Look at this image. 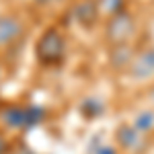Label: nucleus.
<instances>
[{"instance_id":"7","label":"nucleus","mask_w":154,"mask_h":154,"mask_svg":"<svg viewBox=\"0 0 154 154\" xmlns=\"http://www.w3.org/2000/svg\"><path fill=\"white\" fill-rule=\"evenodd\" d=\"M130 125L136 131H140L142 136L148 138V134H152V131H154V107L140 109V111L134 115V119H131Z\"/></svg>"},{"instance_id":"10","label":"nucleus","mask_w":154,"mask_h":154,"mask_svg":"<svg viewBox=\"0 0 154 154\" xmlns=\"http://www.w3.org/2000/svg\"><path fill=\"white\" fill-rule=\"evenodd\" d=\"M146 99H148V103L154 107V80H152V86L146 91Z\"/></svg>"},{"instance_id":"9","label":"nucleus","mask_w":154,"mask_h":154,"mask_svg":"<svg viewBox=\"0 0 154 154\" xmlns=\"http://www.w3.org/2000/svg\"><path fill=\"white\" fill-rule=\"evenodd\" d=\"M35 4L39 6H58V4H64V2H68V0H33Z\"/></svg>"},{"instance_id":"11","label":"nucleus","mask_w":154,"mask_h":154,"mask_svg":"<svg viewBox=\"0 0 154 154\" xmlns=\"http://www.w3.org/2000/svg\"><path fill=\"white\" fill-rule=\"evenodd\" d=\"M6 148H8V142H6V138L0 134V154H4L6 152Z\"/></svg>"},{"instance_id":"8","label":"nucleus","mask_w":154,"mask_h":154,"mask_svg":"<svg viewBox=\"0 0 154 154\" xmlns=\"http://www.w3.org/2000/svg\"><path fill=\"white\" fill-rule=\"evenodd\" d=\"M125 0H99L97 2V11L101 14H107V17H113L117 12L125 11Z\"/></svg>"},{"instance_id":"2","label":"nucleus","mask_w":154,"mask_h":154,"mask_svg":"<svg viewBox=\"0 0 154 154\" xmlns=\"http://www.w3.org/2000/svg\"><path fill=\"white\" fill-rule=\"evenodd\" d=\"M105 35L113 48L115 45H130V41L136 35V19L128 11H121L113 17H109Z\"/></svg>"},{"instance_id":"4","label":"nucleus","mask_w":154,"mask_h":154,"mask_svg":"<svg viewBox=\"0 0 154 154\" xmlns=\"http://www.w3.org/2000/svg\"><path fill=\"white\" fill-rule=\"evenodd\" d=\"M115 138H117V146L128 154H140L146 150V136L136 131L130 123L119 125L115 131Z\"/></svg>"},{"instance_id":"5","label":"nucleus","mask_w":154,"mask_h":154,"mask_svg":"<svg viewBox=\"0 0 154 154\" xmlns=\"http://www.w3.org/2000/svg\"><path fill=\"white\" fill-rule=\"evenodd\" d=\"M25 33V23L17 14H4L0 17V48L14 45L21 35Z\"/></svg>"},{"instance_id":"12","label":"nucleus","mask_w":154,"mask_h":154,"mask_svg":"<svg viewBox=\"0 0 154 154\" xmlns=\"http://www.w3.org/2000/svg\"><path fill=\"white\" fill-rule=\"evenodd\" d=\"M0 76H2V70H0Z\"/></svg>"},{"instance_id":"6","label":"nucleus","mask_w":154,"mask_h":154,"mask_svg":"<svg viewBox=\"0 0 154 154\" xmlns=\"http://www.w3.org/2000/svg\"><path fill=\"white\" fill-rule=\"evenodd\" d=\"M37 113L35 109H25V107H14V109H6V113H2V121L6 125H11L14 130L19 128H27L35 121Z\"/></svg>"},{"instance_id":"3","label":"nucleus","mask_w":154,"mask_h":154,"mask_svg":"<svg viewBox=\"0 0 154 154\" xmlns=\"http://www.w3.org/2000/svg\"><path fill=\"white\" fill-rule=\"evenodd\" d=\"M125 74L134 82H150L154 80V43L134 51Z\"/></svg>"},{"instance_id":"1","label":"nucleus","mask_w":154,"mask_h":154,"mask_svg":"<svg viewBox=\"0 0 154 154\" xmlns=\"http://www.w3.org/2000/svg\"><path fill=\"white\" fill-rule=\"evenodd\" d=\"M66 56V37L58 27H48L35 43V58L43 66L60 64Z\"/></svg>"}]
</instances>
